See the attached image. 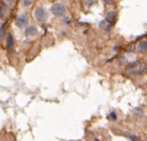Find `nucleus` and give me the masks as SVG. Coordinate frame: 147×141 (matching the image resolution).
<instances>
[{
    "instance_id": "nucleus-5",
    "label": "nucleus",
    "mask_w": 147,
    "mask_h": 141,
    "mask_svg": "<svg viewBox=\"0 0 147 141\" xmlns=\"http://www.w3.org/2000/svg\"><path fill=\"white\" fill-rule=\"evenodd\" d=\"M37 27L34 26V25H30L29 27L26 28V34L27 36H35L36 34H37Z\"/></svg>"
},
{
    "instance_id": "nucleus-2",
    "label": "nucleus",
    "mask_w": 147,
    "mask_h": 141,
    "mask_svg": "<svg viewBox=\"0 0 147 141\" xmlns=\"http://www.w3.org/2000/svg\"><path fill=\"white\" fill-rule=\"evenodd\" d=\"M35 15L36 18L38 20V21H43L45 18H46V12H45V9L42 8V7H39L35 11Z\"/></svg>"
},
{
    "instance_id": "nucleus-1",
    "label": "nucleus",
    "mask_w": 147,
    "mask_h": 141,
    "mask_svg": "<svg viewBox=\"0 0 147 141\" xmlns=\"http://www.w3.org/2000/svg\"><path fill=\"white\" fill-rule=\"evenodd\" d=\"M51 11L55 16H62L66 11V6L61 4V3H57V4H55L51 8Z\"/></svg>"
},
{
    "instance_id": "nucleus-4",
    "label": "nucleus",
    "mask_w": 147,
    "mask_h": 141,
    "mask_svg": "<svg viewBox=\"0 0 147 141\" xmlns=\"http://www.w3.org/2000/svg\"><path fill=\"white\" fill-rule=\"evenodd\" d=\"M13 48H14V38L11 34H9L8 38H7V49L9 50H12Z\"/></svg>"
},
{
    "instance_id": "nucleus-9",
    "label": "nucleus",
    "mask_w": 147,
    "mask_h": 141,
    "mask_svg": "<svg viewBox=\"0 0 147 141\" xmlns=\"http://www.w3.org/2000/svg\"><path fill=\"white\" fill-rule=\"evenodd\" d=\"M110 117H111V119H112V120H113V121H115L116 119H117V116H116L115 112H113V111L110 112Z\"/></svg>"
},
{
    "instance_id": "nucleus-10",
    "label": "nucleus",
    "mask_w": 147,
    "mask_h": 141,
    "mask_svg": "<svg viewBox=\"0 0 147 141\" xmlns=\"http://www.w3.org/2000/svg\"><path fill=\"white\" fill-rule=\"evenodd\" d=\"M129 137L131 138V140H132V141H138V139H137V136H136L131 135V136H129Z\"/></svg>"
},
{
    "instance_id": "nucleus-8",
    "label": "nucleus",
    "mask_w": 147,
    "mask_h": 141,
    "mask_svg": "<svg viewBox=\"0 0 147 141\" xmlns=\"http://www.w3.org/2000/svg\"><path fill=\"white\" fill-rule=\"evenodd\" d=\"M114 15H115V13H114V12H110L108 14V16H107V21H108L110 23H113V21L114 19Z\"/></svg>"
},
{
    "instance_id": "nucleus-11",
    "label": "nucleus",
    "mask_w": 147,
    "mask_h": 141,
    "mask_svg": "<svg viewBox=\"0 0 147 141\" xmlns=\"http://www.w3.org/2000/svg\"><path fill=\"white\" fill-rule=\"evenodd\" d=\"M31 3H32L31 1H27V0H26V1H24V5H26V6L30 5Z\"/></svg>"
},
{
    "instance_id": "nucleus-3",
    "label": "nucleus",
    "mask_w": 147,
    "mask_h": 141,
    "mask_svg": "<svg viewBox=\"0 0 147 141\" xmlns=\"http://www.w3.org/2000/svg\"><path fill=\"white\" fill-rule=\"evenodd\" d=\"M26 23H27V19H26V15H20L16 19V24L19 27L24 26V25L26 24Z\"/></svg>"
},
{
    "instance_id": "nucleus-6",
    "label": "nucleus",
    "mask_w": 147,
    "mask_h": 141,
    "mask_svg": "<svg viewBox=\"0 0 147 141\" xmlns=\"http://www.w3.org/2000/svg\"><path fill=\"white\" fill-rule=\"evenodd\" d=\"M146 41L144 40V41H142V42H141L139 44V50L142 53H145L146 52Z\"/></svg>"
},
{
    "instance_id": "nucleus-7",
    "label": "nucleus",
    "mask_w": 147,
    "mask_h": 141,
    "mask_svg": "<svg viewBox=\"0 0 147 141\" xmlns=\"http://www.w3.org/2000/svg\"><path fill=\"white\" fill-rule=\"evenodd\" d=\"M8 8V6H7L6 4H3L2 7H1V9H0V17L1 18H4V15H5V11H6V9Z\"/></svg>"
}]
</instances>
